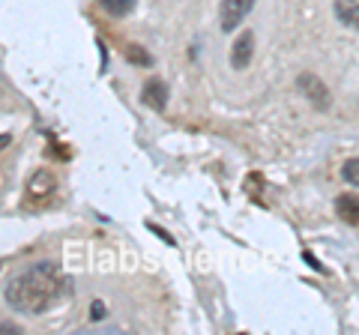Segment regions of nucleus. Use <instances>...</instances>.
<instances>
[{"instance_id":"1","label":"nucleus","mask_w":359,"mask_h":335,"mask_svg":"<svg viewBox=\"0 0 359 335\" xmlns=\"http://www.w3.org/2000/svg\"><path fill=\"white\" fill-rule=\"evenodd\" d=\"M60 294V270L54 261H42L36 266L25 270L18 278H13V285L6 287V303L33 315V311H45Z\"/></svg>"},{"instance_id":"2","label":"nucleus","mask_w":359,"mask_h":335,"mask_svg":"<svg viewBox=\"0 0 359 335\" xmlns=\"http://www.w3.org/2000/svg\"><path fill=\"white\" fill-rule=\"evenodd\" d=\"M255 6V0H222V30L228 33L249 15V9Z\"/></svg>"},{"instance_id":"3","label":"nucleus","mask_w":359,"mask_h":335,"mask_svg":"<svg viewBox=\"0 0 359 335\" xmlns=\"http://www.w3.org/2000/svg\"><path fill=\"white\" fill-rule=\"evenodd\" d=\"M252 51H255V36L249 30L243 33V36L233 42V54H231V63H233V69H245V66L252 63Z\"/></svg>"},{"instance_id":"4","label":"nucleus","mask_w":359,"mask_h":335,"mask_svg":"<svg viewBox=\"0 0 359 335\" xmlns=\"http://www.w3.org/2000/svg\"><path fill=\"white\" fill-rule=\"evenodd\" d=\"M165 102H168V87H165V81H159V78L147 81V87H144V105L153 108V111H162Z\"/></svg>"},{"instance_id":"5","label":"nucleus","mask_w":359,"mask_h":335,"mask_svg":"<svg viewBox=\"0 0 359 335\" xmlns=\"http://www.w3.org/2000/svg\"><path fill=\"white\" fill-rule=\"evenodd\" d=\"M299 87H302V90H309L306 96H309L318 108H327V105H330V93H327V87H323L314 75H302V78H299Z\"/></svg>"},{"instance_id":"6","label":"nucleus","mask_w":359,"mask_h":335,"mask_svg":"<svg viewBox=\"0 0 359 335\" xmlns=\"http://www.w3.org/2000/svg\"><path fill=\"white\" fill-rule=\"evenodd\" d=\"M335 15H339L341 25L356 27V21H359V0H335Z\"/></svg>"},{"instance_id":"7","label":"nucleus","mask_w":359,"mask_h":335,"mask_svg":"<svg viewBox=\"0 0 359 335\" xmlns=\"http://www.w3.org/2000/svg\"><path fill=\"white\" fill-rule=\"evenodd\" d=\"M339 216L344 221H351V225H356V195H341L339 198Z\"/></svg>"},{"instance_id":"8","label":"nucleus","mask_w":359,"mask_h":335,"mask_svg":"<svg viewBox=\"0 0 359 335\" xmlns=\"http://www.w3.org/2000/svg\"><path fill=\"white\" fill-rule=\"evenodd\" d=\"M111 15H129L132 9H135V0H99Z\"/></svg>"},{"instance_id":"9","label":"nucleus","mask_w":359,"mask_h":335,"mask_svg":"<svg viewBox=\"0 0 359 335\" xmlns=\"http://www.w3.org/2000/svg\"><path fill=\"white\" fill-rule=\"evenodd\" d=\"M344 177L351 180V186H356V180H359V177H356V159H351L344 165Z\"/></svg>"},{"instance_id":"10","label":"nucleus","mask_w":359,"mask_h":335,"mask_svg":"<svg viewBox=\"0 0 359 335\" xmlns=\"http://www.w3.org/2000/svg\"><path fill=\"white\" fill-rule=\"evenodd\" d=\"M129 60H138V63H147L150 57H147V54H144L141 48H132V51H129Z\"/></svg>"},{"instance_id":"11","label":"nucleus","mask_w":359,"mask_h":335,"mask_svg":"<svg viewBox=\"0 0 359 335\" xmlns=\"http://www.w3.org/2000/svg\"><path fill=\"white\" fill-rule=\"evenodd\" d=\"M0 332H18V327H6V323H0Z\"/></svg>"},{"instance_id":"12","label":"nucleus","mask_w":359,"mask_h":335,"mask_svg":"<svg viewBox=\"0 0 359 335\" xmlns=\"http://www.w3.org/2000/svg\"><path fill=\"white\" fill-rule=\"evenodd\" d=\"M6 144H9V135H0V150H4Z\"/></svg>"}]
</instances>
